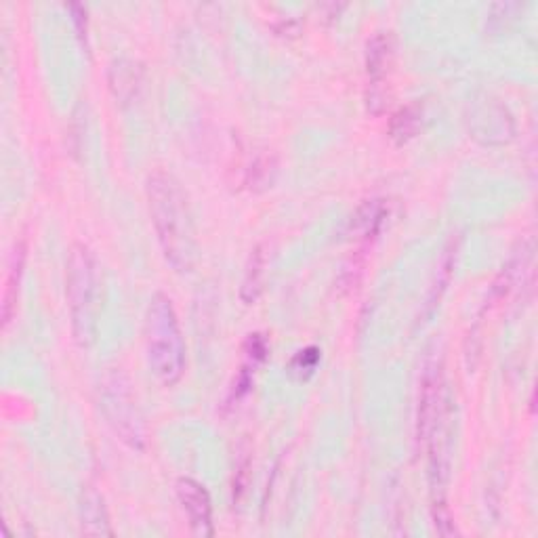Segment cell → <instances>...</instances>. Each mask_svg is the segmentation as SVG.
I'll use <instances>...</instances> for the list:
<instances>
[{
    "label": "cell",
    "mask_w": 538,
    "mask_h": 538,
    "mask_svg": "<svg viewBox=\"0 0 538 538\" xmlns=\"http://www.w3.org/2000/svg\"><path fill=\"white\" fill-rule=\"evenodd\" d=\"M146 196L164 259L177 272H190L198 259V240L183 185L171 173L156 171L148 177Z\"/></svg>",
    "instance_id": "1"
},
{
    "label": "cell",
    "mask_w": 538,
    "mask_h": 538,
    "mask_svg": "<svg viewBox=\"0 0 538 538\" xmlns=\"http://www.w3.org/2000/svg\"><path fill=\"white\" fill-rule=\"evenodd\" d=\"M265 276H267V253L263 244H257L251 251V257L246 261L244 278L240 286V299L246 305H253L261 297L265 288Z\"/></svg>",
    "instance_id": "10"
},
{
    "label": "cell",
    "mask_w": 538,
    "mask_h": 538,
    "mask_svg": "<svg viewBox=\"0 0 538 538\" xmlns=\"http://www.w3.org/2000/svg\"><path fill=\"white\" fill-rule=\"evenodd\" d=\"M318 358H320V354H318V349H316V347H309V349L301 351V354H299V356L295 358L293 366H295V364H299L301 368H307V370H312V368L316 366Z\"/></svg>",
    "instance_id": "16"
},
{
    "label": "cell",
    "mask_w": 538,
    "mask_h": 538,
    "mask_svg": "<svg viewBox=\"0 0 538 538\" xmlns=\"http://www.w3.org/2000/svg\"><path fill=\"white\" fill-rule=\"evenodd\" d=\"M78 513H80L82 534H87V536H112L114 534L106 499H103L101 492L95 490L93 486H87L85 490H82Z\"/></svg>",
    "instance_id": "8"
},
{
    "label": "cell",
    "mask_w": 538,
    "mask_h": 538,
    "mask_svg": "<svg viewBox=\"0 0 538 538\" xmlns=\"http://www.w3.org/2000/svg\"><path fill=\"white\" fill-rule=\"evenodd\" d=\"M421 129V108L419 106H406L396 116L391 118L389 135L396 143H408Z\"/></svg>",
    "instance_id": "12"
},
{
    "label": "cell",
    "mask_w": 538,
    "mask_h": 538,
    "mask_svg": "<svg viewBox=\"0 0 538 538\" xmlns=\"http://www.w3.org/2000/svg\"><path fill=\"white\" fill-rule=\"evenodd\" d=\"M244 351H246V362L248 364H261L267 356V341L263 335H251L246 339V345H244Z\"/></svg>",
    "instance_id": "15"
},
{
    "label": "cell",
    "mask_w": 538,
    "mask_h": 538,
    "mask_svg": "<svg viewBox=\"0 0 538 538\" xmlns=\"http://www.w3.org/2000/svg\"><path fill=\"white\" fill-rule=\"evenodd\" d=\"M146 347L150 368L158 381L175 385L185 370V343L173 301L164 293H156L148 305Z\"/></svg>",
    "instance_id": "3"
},
{
    "label": "cell",
    "mask_w": 538,
    "mask_h": 538,
    "mask_svg": "<svg viewBox=\"0 0 538 538\" xmlns=\"http://www.w3.org/2000/svg\"><path fill=\"white\" fill-rule=\"evenodd\" d=\"M66 295L70 305L74 341L85 349L97 339L101 314V278L99 263L87 244H74L68 259Z\"/></svg>",
    "instance_id": "2"
},
{
    "label": "cell",
    "mask_w": 538,
    "mask_h": 538,
    "mask_svg": "<svg viewBox=\"0 0 538 538\" xmlns=\"http://www.w3.org/2000/svg\"><path fill=\"white\" fill-rule=\"evenodd\" d=\"M24 263H26V246L19 244L11 257V267H9V276H7V286H5V305H3L5 326H9L13 316H15L19 284H22V274H24Z\"/></svg>",
    "instance_id": "11"
},
{
    "label": "cell",
    "mask_w": 538,
    "mask_h": 538,
    "mask_svg": "<svg viewBox=\"0 0 538 538\" xmlns=\"http://www.w3.org/2000/svg\"><path fill=\"white\" fill-rule=\"evenodd\" d=\"M175 490L185 515H188L192 532L196 536H213V503L206 488L192 478H179Z\"/></svg>",
    "instance_id": "5"
},
{
    "label": "cell",
    "mask_w": 538,
    "mask_h": 538,
    "mask_svg": "<svg viewBox=\"0 0 538 538\" xmlns=\"http://www.w3.org/2000/svg\"><path fill=\"white\" fill-rule=\"evenodd\" d=\"M276 173V160L274 156H259L251 171H248V185L251 188H265L267 183H272V177Z\"/></svg>",
    "instance_id": "14"
},
{
    "label": "cell",
    "mask_w": 538,
    "mask_h": 538,
    "mask_svg": "<svg viewBox=\"0 0 538 538\" xmlns=\"http://www.w3.org/2000/svg\"><path fill=\"white\" fill-rule=\"evenodd\" d=\"M383 217H385V204L381 200H368L364 206H360L358 213L351 217V230L366 238L375 236L379 232Z\"/></svg>",
    "instance_id": "13"
},
{
    "label": "cell",
    "mask_w": 538,
    "mask_h": 538,
    "mask_svg": "<svg viewBox=\"0 0 538 538\" xmlns=\"http://www.w3.org/2000/svg\"><path fill=\"white\" fill-rule=\"evenodd\" d=\"M99 408L114 436L131 450L146 448V423L129 377L122 370H110L99 383Z\"/></svg>",
    "instance_id": "4"
},
{
    "label": "cell",
    "mask_w": 538,
    "mask_h": 538,
    "mask_svg": "<svg viewBox=\"0 0 538 538\" xmlns=\"http://www.w3.org/2000/svg\"><path fill=\"white\" fill-rule=\"evenodd\" d=\"M393 61V43L389 34H375L366 45V70L370 78V93H368V110L377 114V103H383L381 87L385 85L387 72Z\"/></svg>",
    "instance_id": "6"
},
{
    "label": "cell",
    "mask_w": 538,
    "mask_h": 538,
    "mask_svg": "<svg viewBox=\"0 0 538 538\" xmlns=\"http://www.w3.org/2000/svg\"><path fill=\"white\" fill-rule=\"evenodd\" d=\"M488 114L486 118H471L473 122V133L484 143L496 146V143H507L513 137V120L511 114L507 112L505 106L496 101H490L486 106Z\"/></svg>",
    "instance_id": "9"
},
{
    "label": "cell",
    "mask_w": 538,
    "mask_h": 538,
    "mask_svg": "<svg viewBox=\"0 0 538 538\" xmlns=\"http://www.w3.org/2000/svg\"><path fill=\"white\" fill-rule=\"evenodd\" d=\"M70 9L76 13L74 22H76V26H78V34H80V36H87V19H85L87 13H85V9L78 7V5H72Z\"/></svg>",
    "instance_id": "17"
},
{
    "label": "cell",
    "mask_w": 538,
    "mask_h": 538,
    "mask_svg": "<svg viewBox=\"0 0 538 538\" xmlns=\"http://www.w3.org/2000/svg\"><path fill=\"white\" fill-rule=\"evenodd\" d=\"M108 82L116 101L122 103V106H127V103H133L137 99L141 91L143 68L135 59L118 57L108 68Z\"/></svg>",
    "instance_id": "7"
}]
</instances>
